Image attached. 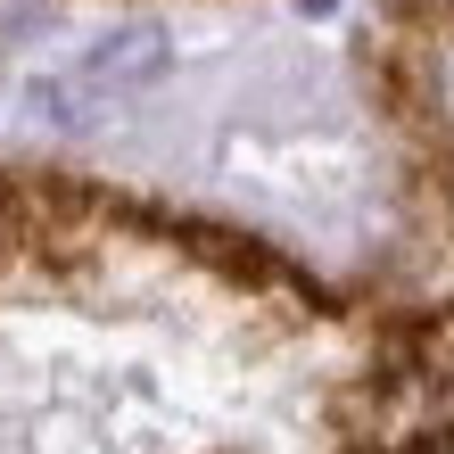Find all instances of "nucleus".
<instances>
[{
    "instance_id": "nucleus-3",
    "label": "nucleus",
    "mask_w": 454,
    "mask_h": 454,
    "mask_svg": "<svg viewBox=\"0 0 454 454\" xmlns=\"http://www.w3.org/2000/svg\"><path fill=\"white\" fill-rule=\"evenodd\" d=\"M421 108L438 116V132H454V42H438L421 59Z\"/></svg>"
},
{
    "instance_id": "nucleus-1",
    "label": "nucleus",
    "mask_w": 454,
    "mask_h": 454,
    "mask_svg": "<svg viewBox=\"0 0 454 454\" xmlns=\"http://www.w3.org/2000/svg\"><path fill=\"white\" fill-rule=\"evenodd\" d=\"M166 67V34H149V25H124V34H99L83 59H74L59 83H50V99H59V124H91L99 108H116V99H132L149 83V74Z\"/></svg>"
},
{
    "instance_id": "nucleus-2",
    "label": "nucleus",
    "mask_w": 454,
    "mask_h": 454,
    "mask_svg": "<svg viewBox=\"0 0 454 454\" xmlns=\"http://www.w3.org/2000/svg\"><path fill=\"white\" fill-rule=\"evenodd\" d=\"M413 372H421V380H446V388H454V306H438L430 323L413 331Z\"/></svg>"
}]
</instances>
